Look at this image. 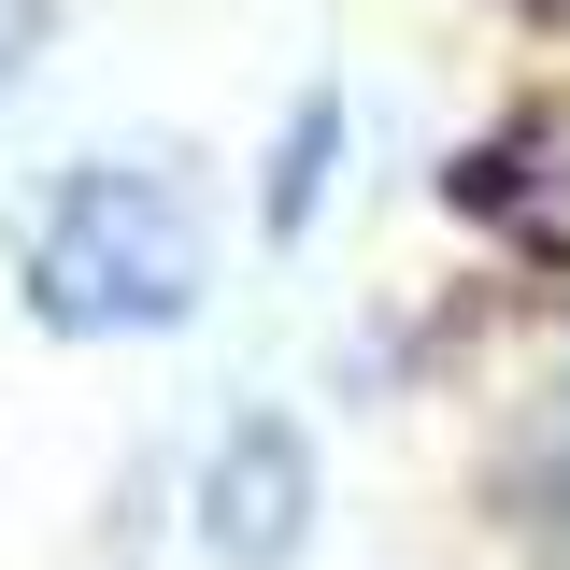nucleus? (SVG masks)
<instances>
[{
    "instance_id": "obj_5",
    "label": "nucleus",
    "mask_w": 570,
    "mask_h": 570,
    "mask_svg": "<svg viewBox=\"0 0 570 570\" xmlns=\"http://www.w3.org/2000/svg\"><path fill=\"white\" fill-rule=\"evenodd\" d=\"M14 43H29V29H14V14H0V86H14Z\"/></svg>"
},
{
    "instance_id": "obj_3",
    "label": "nucleus",
    "mask_w": 570,
    "mask_h": 570,
    "mask_svg": "<svg viewBox=\"0 0 570 570\" xmlns=\"http://www.w3.org/2000/svg\"><path fill=\"white\" fill-rule=\"evenodd\" d=\"M328 171H343V86H299V115L272 129V186H257V228L299 243L328 214Z\"/></svg>"
},
{
    "instance_id": "obj_4",
    "label": "nucleus",
    "mask_w": 570,
    "mask_h": 570,
    "mask_svg": "<svg viewBox=\"0 0 570 570\" xmlns=\"http://www.w3.org/2000/svg\"><path fill=\"white\" fill-rule=\"evenodd\" d=\"M542 471H557V499H570V371H557V442H542Z\"/></svg>"
},
{
    "instance_id": "obj_1",
    "label": "nucleus",
    "mask_w": 570,
    "mask_h": 570,
    "mask_svg": "<svg viewBox=\"0 0 570 570\" xmlns=\"http://www.w3.org/2000/svg\"><path fill=\"white\" fill-rule=\"evenodd\" d=\"M14 285H29V328L58 343H157L214 299V214L186 186V157H71L43 171V200L14 228Z\"/></svg>"
},
{
    "instance_id": "obj_2",
    "label": "nucleus",
    "mask_w": 570,
    "mask_h": 570,
    "mask_svg": "<svg viewBox=\"0 0 570 570\" xmlns=\"http://www.w3.org/2000/svg\"><path fill=\"white\" fill-rule=\"evenodd\" d=\"M186 528H200L214 570H299V542H314V428L243 400L186 471Z\"/></svg>"
},
{
    "instance_id": "obj_6",
    "label": "nucleus",
    "mask_w": 570,
    "mask_h": 570,
    "mask_svg": "<svg viewBox=\"0 0 570 570\" xmlns=\"http://www.w3.org/2000/svg\"><path fill=\"white\" fill-rule=\"evenodd\" d=\"M557 186H570V171H557Z\"/></svg>"
}]
</instances>
